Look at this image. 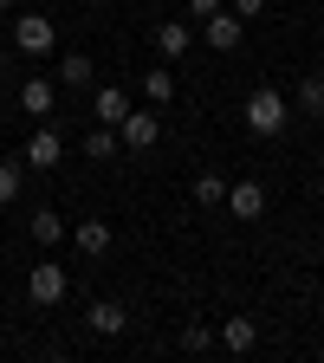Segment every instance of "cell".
<instances>
[{
	"mask_svg": "<svg viewBox=\"0 0 324 363\" xmlns=\"http://www.w3.org/2000/svg\"><path fill=\"white\" fill-rule=\"evenodd\" d=\"M78 150H84L91 162H111V156L123 150V136H117L111 123H91V136H84V143H78Z\"/></svg>",
	"mask_w": 324,
	"mask_h": 363,
	"instance_id": "14",
	"label": "cell"
},
{
	"mask_svg": "<svg viewBox=\"0 0 324 363\" xmlns=\"http://www.w3.org/2000/svg\"><path fill=\"white\" fill-rule=\"evenodd\" d=\"M117 136H123V150H156V136H162V111L150 104V111H136L130 104V117L117 123Z\"/></svg>",
	"mask_w": 324,
	"mask_h": 363,
	"instance_id": "4",
	"label": "cell"
},
{
	"mask_svg": "<svg viewBox=\"0 0 324 363\" xmlns=\"http://www.w3.org/2000/svg\"><path fill=\"white\" fill-rule=\"evenodd\" d=\"M84 7H104V0H84Z\"/></svg>",
	"mask_w": 324,
	"mask_h": 363,
	"instance_id": "24",
	"label": "cell"
},
{
	"mask_svg": "<svg viewBox=\"0 0 324 363\" xmlns=\"http://www.w3.org/2000/svg\"><path fill=\"white\" fill-rule=\"evenodd\" d=\"M298 111H305V117H324V72H311V78L298 84Z\"/></svg>",
	"mask_w": 324,
	"mask_h": 363,
	"instance_id": "19",
	"label": "cell"
},
{
	"mask_svg": "<svg viewBox=\"0 0 324 363\" xmlns=\"http://www.w3.org/2000/svg\"><path fill=\"white\" fill-rule=\"evenodd\" d=\"M220 344L227 350H253L259 344V318H227V325H220Z\"/></svg>",
	"mask_w": 324,
	"mask_h": 363,
	"instance_id": "16",
	"label": "cell"
},
{
	"mask_svg": "<svg viewBox=\"0 0 324 363\" xmlns=\"http://www.w3.org/2000/svg\"><path fill=\"white\" fill-rule=\"evenodd\" d=\"M143 98H150L156 111L175 104V72H169V65H150V72H143Z\"/></svg>",
	"mask_w": 324,
	"mask_h": 363,
	"instance_id": "15",
	"label": "cell"
},
{
	"mask_svg": "<svg viewBox=\"0 0 324 363\" xmlns=\"http://www.w3.org/2000/svg\"><path fill=\"white\" fill-rule=\"evenodd\" d=\"M227 7H234L240 20H259V13H266V0H227Z\"/></svg>",
	"mask_w": 324,
	"mask_h": 363,
	"instance_id": "22",
	"label": "cell"
},
{
	"mask_svg": "<svg viewBox=\"0 0 324 363\" xmlns=\"http://www.w3.org/2000/svg\"><path fill=\"white\" fill-rule=\"evenodd\" d=\"M20 111H26L33 123H52V111H59L52 78H26V84H20Z\"/></svg>",
	"mask_w": 324,
	"mask_h": 363,
	"instance_id": "7",
	"label": "cell"
},
{
	"mask_svg": "<svg viewBox=\"0 0 324 363\" xmlns=\"http://www.w3.org/2000/svg\"><path fill=\"white\" fill-rule=\"evenodd\" d=\"M20 189H26V162H7V156H0V208H13Z\"/></svg>",
	"mask_w": 324,
	"mask_h": 363,
	"instance_id": "17",
	"label": "cell"
},
{
	"mask_svg": "<svg viewBox=\"0 0 324 363\" xmlns=\"http://www.w3.org/2000/svg\"><path fill=\"white\" fill-rule=\"evenodd\" d=\"M65 292H72V279H65L59 259H39V266L26 272V298H33V305H65Z\"/></svg>",
	"mask_w": 324,
	"mask_h": 363,
	"instance_id": "3",
	"label": "cell"
},
{
	"mask_svg": "<svg viewBox=\"0 0 324 363\" xmlns=\"http://www.w3.org/2000/svg\"><path fill=\"white\" fill-rule=\"evenodd\" d=\"M286 123H292V104H286L272 84H259L253 98H247V130H253V136H279Z\"/></svg>",
	"mask_w": 324,
	"mask_h": 363,
	"instance_id": "1",
	"label": "cell"
},
{
	"mask_svg": "<svg viewBox=\"0 0 324 363\" xmlns=\"http://www.w3.org/2000/svg\"><path fill=\"white\" fill-rule=\"evenodd\" d=\"M33 240H39V247H59V240H65V214L39 208V214H33Z\"/></svg>",
	"mask_w": 324,
	"mask_h": 363,
	"instance_id": "18",
	"label": "cell"
},
{
	"mask_svg": "<svg viewBox=\"0 0 324 363\" xmlns=\"http://www.w3.org/2000/svg\"><path fill=\"white\" fill-rule=\"evenodd\" d=\"M318 72H324V59H318Z\"/></svg>",
	"mask_w": 324,
	"mask_h": 363,
	"instance_id": "26",
	"label": "cell"
},
{
	"mask_svg": "<svg viewBox=\"0 0 324 363\" xmlns=\"http://www.w3.org/2000/svg\"><path fill=\"white\" fill-rule=\"evenodd\" d=\"M189 45H195L189 20H162V26H156V52H162V59H181Z\"/></svg>",
	"mask_w": 324,
	"mask_h": 363,
	"instance_id": "13",
	"label": "cell"
},
{
	"mask_svg": "<svg viewBox=\"0 0 324 363\" xmlns=\"http://www.w3.org/2000/svg\"><path fill=\"white\" fill-rule=\"evenodd\" d=\"M91 117L117 130V123L130 117V91H123V84H104V91H91Z\"/></svg>",
	"mask_w": 324,
	"mask_h": 363,
	"instance_id": "10",
	"label": "cell"
},
{
	"mask_svg": "<svg viewBox=\"0 0 324 363\" xmlns=\"http://www.w3.org/2000/svg\"><path fill=\"white\" fill-rule=\"evenodd\" d=\"M84 325L98 331V337H123V325H130V311H123L117 298H98V305L84 311Z\"/></svg>",
	"mask_w": 324,
	"mask_h": 363,
	"instance_id": "12",
	"label": "cell"
},
{
	"mask_svg": "<svg viewBox=\"0 0 324 363\" xmlns=\"http://www.w3.org/2000/svg\"><path fill=\"white\" fill-rule=\"evenodd\" d=\"M72 240H78V253H84V259H98V253H111V240H117V234H111V220H104V214H84V220L72 227Z\"/></svg>",
	"mask_w": 324,
	"mask_h": 363,
	"instance_id": "9",
	"label": "cell"
},
{
	"mask_svg": "<svg viewBox=\"0 0 324 363\" xmlns=\"http://www.w3.org/2000/svg\"><path fill=\"white\" fill-rule=\"evenodd\" d=\"M59 84L65 91H91V84H98V59H91V52H65L59 59Z\"/></svg>",
	"mask_w": 324,
	"mask_h": 363,
	"instance_id": "11",
	"label": "cell"
},
{
	"mask_svg": "<svg viewBox=\"0 0 324 363\" xmlns=\"http://www.w3.org/2000/svg\"><path fill=\"white\" fill-rule=\"evenodd\" d=\"M227 0H189V20H208V13H220Z\"/></svg>",
	"mask_w": 324,
	"mask_h": 363,
	"instance_id": "23",
	"label": "cell"
},
{
	"mask_svg": "<svg viewBox=\"0 0 324 363\" xmlns=\"http://www.w3.org/2000/svg\"><path fill=\"white\" fill-rule=\"evenodd\" d=\"M201 33H208L214 52H234V45L247 39V20H240L234 7H220V13H208V20H201Z\"/></svg>",
	"mask_w": 324,
	"mask_h": 363,
	"instance_id": "6",
	"label": "cell"
},
{
	"mask_svg": "<svg viewBox=\"0 0 324 363\" xmlns=\"http://www.w3.org/2000/svg\"><path fill=\"white\" fill-rule=\"evenodd\" d=\"M13 45H20L26 59H45V52L59 45V26H52V13H20V20H13Z\"/></svg>",
	"mask_w": 324,
	"mask_h": 363,
	"instance_id": "2",
	"label": "cell"
},
{
	"mask_svg": "<svg viewBox=\"0 0 324 363\" xmlns=\"http://www.w3.org/2000/svg\"><path fill=\"white\" fill-rule=\"evenodd\" d=\"M0 7H13V0H0Z\"/></svg>",
	"mask_w": 324,
	"mask_h": 363,
	"instance_id": "25",
	"label": "cell"
},
{
	"mask_svg": "<svg viewBox=\"0 0 324 363\" xmlns=\"http://www.w3.org/2000/svg\"><path fill=\"white\" fill-rule=\"evenodd\" d=\"M208 344H214L208 325H181V350H208Z\"/></svg>",
	"mask_w": 324,
	"mask_h": 363,
	"instance_id": "21",
	"label": "cell"
},
{
	"mask_svg": "<svg viewBox=\"0 0 324 363\" xmlns=\"http://www.w3.org/2000/svg\"><path fill=\"white\" fill-rule=\"evenodd\" d=\"M220 208L234 214V220H259L266 214V189H259V182H227V201Z\"/></svg>",
	"mask_w": 324,
	"mask_h": 363,
	"instance_id": "8",
	"label": "cell"
},
{
	"mask_svg": "<svg viewBox=\"0 0 324 363\" xmlns=\"http://www.w3.org/2000/svg\"><path fill=\"white\" fill-rule=\"evenodd\" d=\"M195 201H201V208H220V201H227V182H220L214 169H208V175H195Z\"/></svg>",
	"mask_w": 324,
	"mask_h": 363,
	"instance_id": "20",
	"label": "cell"
},
{
	"mask_svg": "<svg viewBox=\"0 0 324 363\" xmlns=\"http://www.w3.org/2000/svg\"><path fill=\"white\" fill-rule=\"evenodd\" d=\"M26 169H59L65 162V136L52 130V123H39L33 136H26V156H20Z\"/></svg>",
	"mask_w": 324,
	"mask_h": 363,
	"instance_id": "5",
	"label": "cell"
}]
</instances>
